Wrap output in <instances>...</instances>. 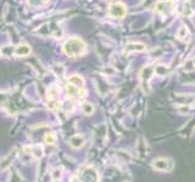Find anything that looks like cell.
<instances>
[{
    "instance_id": "cell-1",
    "label": "cell",
    "mask_w": 195,
    "mask_h": 182,
    "mask_svg": "<svg viewBox=\"0 0 195 182\" xmlns=\"http://www.w3.org/2000/svg\"><path fill=\"white\" fill-rule=\"evenodd\" d=\"M87 50L85 43L79 38H69L64 44V51L69 57H79Z\"/></svg>"
},
{
    "instance_id": "cell-2",
    "label": "cell",
    "mask_w": 195,
    "mask_h": 182,
    "mask_svg": "<svg viewBox=\"0 0 195 182\" xmlns=\"http://www.w3.org/2000/svg\"><path fill=\"white\" fill-rule=\"evenodd\" d=\"M79 180L81 182H98L99 176L95 169H93L92 166H87L84 170H82V174L79 175Z\"/></svg>"
},
{
    "instance_id": "cell-3",
    "label": "cell",
    "mask_w": 195,
    "mask_h": 182,
    "mask_svg": "<svg viewBox=\"0 0 195 182\" xmlns=\"http://www.w3.org/2000/svg\"><path fill=\"white\" fill-rule=\"evenodd\" d=\"M109 13L115 18H123L127 13V9L122 3H112L109 7Z\"/></svg>"
},
{
    "instance_id": "cell-4",
    "label": "cell",
    "mask_w": 195,
    "mask_h": 182,
    "mask_svg": "<svg viewBox=\"0 0 195 182\" xmlns=\"http://www.w3.org/2000/svg\"><path fill=\"white\" fill-rule=\"evenodd\" d=\"M152 165L156 170L160 171H171L173 169V163L171 159H166V158H158L155 159Z\"/></svg>"
},
{
    "instance_id": "cell-5",
    "label": "cell",
    "mask_w": 195,
    "mask_h": 182,
    "mask_svg": "<svg viewBox=\"0 0 195 182\" xmlns=\"http://www.w3.org/2000/svg\"><path fill=\"white\" fill-rule=\"evenodd\" d=\"M173 7V0H164L158 1L155 6V11L158 13H168Z\"/></svg>"
},
{
    "instance_id": "cell-6",
    "label": "cell",
    "mask_w": 195,
    "mask_h": 182,
    "mask_svg": "<svg viewBox=\"0 0 195 182\" xmlns=\"http://www.w3.org/2000/svg\"><path fill=\"white\" fill-rule=\"evenodd\" d=\"M67 83L71 84V85H73V86L77 87V89H84V79H83L81 75H77V74L71 75V77L68 78Z\"/></svg>"
},
{
    "instance_id": "cell-7",
    "label": "cell",
    "mask_w": 195,
    "mask_h": 182,
    "mask_svg": "<svg viewBox=\"0 0 195 182\" xmlns=\"http://www.w3.org/2000/svg\"><path fill=\"white\" fill-rule=\"evenodd\" d=\"M15 53H16V56H20V57L28 56V55L31 53V47L27 44H21V45H19L16 47Z\"/></svg>"
},
{
    "instance_id": "cell-8",
    "label": "cell",
    "mask_w": 195,
    "mask_h": 182,
    "mask_svg": "<svg viewBox=\"0 0 195 182\" xmlns=\"http://www.w3.org/2000/svg\"><path fill=\"white\" fill-rule=\"evenodd\" d=\"M69 144H71V147H73V148H81L84 144V136L83 135L72 136L71 140H69Z\"/></svg>"
},
{
    "instance_id": "cell-9",
    "label": "cell",
    "mask_w": 195,
    "mask_h": 182,
    "mask_svg": "<svg viewBox=\"0 0 195 182\" xmlns=\"http://www.w3.org/2000/svg\"><path fill=\"white\" fill-rule=\"evenodd\" d=\"M59 94H60V87H59V86H56V85L50 86L49 90H48V100H49V101L56 100L58 96H59Z\"/></svg>"
},
{
    "instance_id": "cell-10",
    "label": "cell",
    "mask_w": 195,
    "mask_h": 182,
    "mask_svg": "<svg viewBox=\"0 0 195 182\" xmlns=\"http://www.w3.org/2000/svg\"><path fill=\"white\" fill-rule=\"evenodd\" d=\"M29 152H31L32 155H34L37 159H39V158L43 157V147H42V146H39V144L31 147V148H29Z\"/></svg>"
},
{
    "instance_id": "cell-11",
    "label": "cell",
    "mask_w": 195,
    "mask_h": 182,
    "mask_svg": "<svg viewBox=\"0 0 195 182\" xmlns=\"http://www.w3.org/2000/svg\"><path fill=\"white\" fill-rule=\"evenodd\" d=\"M82 111H83V113H84V114H87V115H90V114H93V113H94V107H93V104H92V103H88V102H85V103H83V104H82Z\"/></svg>"
},
{
    "instance_id": "cell-12",
    "label": "cell",
    "mask_w": 195,
    "mask_h": 182,
    "mask_svg": "<svg viewBox=\"0 0 195 182\" xmlns=\"http://www.w3.org/2000/svg\"><path fill=\"white\" fill-rule=\"evenodd\" d=\"M145 49V46L143 44H137V43H133V44H128L127 47H126V52H129L132 50H137V51H143Z\"/></svg>"
},
{
    "instance_id": "cell-13",
    "label": "cell",
    "mask_w": 195,
    "mask_h": 182,
    "mask_svg": "<svg viewBox=\"0 0 195 182\" xmlns=\"http://www.w3.org/2000/svg\"><path fill=\"white\" fill-rule=\"evenodd\" d=\"M9 182H22V177L20 176V174L16 170L12 169V172H10V178Z\"/></svg>"
},
{
    "instance_id": "cell-14",
    "label": "cell",
    "mask_w": 195,
    "mask_h": 182,
    "mask_svg": "<svg viewBox=\"0 0 195 182\" xmlns=\"http://www.w3.org/2000/svg\"><path fill=\"white\" fill-rule=\"evenodd\" d=\"M45 142H46L48 144H54V143L56 142V136H55L54 134H48V135L45 136Z\"/></svg>"
},
{
    "instance_id": "cell-15",
    "label": "cell",
    "mask_w": 195,
    "mask_h": 182,
    "mask_svg": "<svg viewBox=\"0 0 195 182\" xmlns=\"http://www.w3.org/2000/svg\"><path fill=\"white\" fill-rule=\"evenodd\" d=\"M187 33H188V29H187V27L182 26V27L179 28L178 33H177V36H178V38H181V39H183L184 36H185V34H187Z\"/></svg>"
},
{
    "instance_id": "cell-16",
    "label": "cell",
    "mask_w": 195,
    "mask_h": 182,
    "mask_svg": "<svg viewBox=\"0 0 195 182\" xmlns=\"http://www.w3.org/2000/svg\"><path fill=\"white\" fill-rule=\"evenodd\" d=\"M69 182H78V177H76V176H75V177H72V178H71V181H69Z\"/></svg>"
},
{
    "instance_id": "cell-17",
    "label": "cell",
    "mask_w": 195,
    "mask_h": 182,
    "mask_svg": "<svg viewBox=\"0 0 195 182\" xmlns=\"http://www.w3.org/2000/svg\"><path fill=\"white\" fill-rule=\"evenodd\" d=\"M43 1H44V3H48V1H49V0H43Z\"/></svg>"
}]
</instances>
